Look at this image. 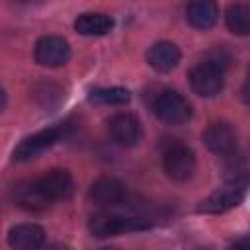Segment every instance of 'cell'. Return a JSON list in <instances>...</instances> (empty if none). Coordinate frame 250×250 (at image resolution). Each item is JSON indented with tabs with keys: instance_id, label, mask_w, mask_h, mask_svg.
Instances as JSON below:
<instances>
[{
	"instance_id": "obj_18",
	"label": "cell",
	"mask_w": 250,
	"mask_h": 250,
	"mask_svg": "<svg viewBox=\"0 0 250 250\" xmlns=\"http://www.w3.org/2000/svg\"><path fill=\"white\" fill-rule=\"evenodd\" d=\"M90 100L105 105H121L131 100L129 90L119 88V86H109V88H94L90 90Z\"/></svg>"
},
{
	"instance_id": "obj_9",
	"label": "cell",
	"mask_w": 250,
	"mask_h": 250,
	"mask_svg": "<svg viewBox=\"0 0 250 250\" xmlns=\"http://www.w3.org/2000/svg\"><path fill=\"white\" fill-rule=\"evenodd\" d=\"M244 197V188L234 184H227L223 188H219L217 191H213L209 197H205L199 205L197 211L199 213H225L232 207H236Z\"/></svg>"
},
{
	"instance_id": "obj_1",
	"label": "cell",
	"mask_w": 250,
	"mask_h": 250,
	"mask_svg": "<svg viewBox=\"0 0 250 250\" xmlns=\"http://www.w3.org/2000/svg\"><path fill=\"white\" fill-rule=\"evenodd\" d=\"M225 70L227 59H223L221 53H213L201 62H197L189 72V84L193 92L203 98L217 96L225 86Z\"/></svg>"
},
{
	"instance_id": "obj_22",
	"label": "cell",
	"mask_w": 250,
	"mask_h": 250,
	"mask_svg": "<svg viewBox=\"0 0 250 250\" xmlns=\"http://www.w3.org/2000/svg\"><path fill=\"white\" fill-rule=\"evenodd\" d=\"M100 250H115V248H109V246H105V248H100Z\"/></svg>"
},
{
	"instance_id": "obj_20",
	"label": "cell",
	"mask_w": 250,
	"mask_h": 250,
	"mask_svg": "<svg viewBox=\"0 0 250 250\" xmlns=\"http://www.w3.org/2000/svg\"><path fill=\"white\" fill-rule=\"evenodd\" d=\"M41 250H68V246H66V244H61V242H53V244L43 246Z\"/></svg>"
},
{
	"instance_id": "obj_6",
	"label": "cell",
	"mask_w": 250,
	"mask_h": 250,
	"mask_svg": "<svg viewBox=\"0 0 250 250\" xmlns=\"http://www.w3.org/2000/svg\"><path fill=\"white\" fill-rule=\"evenodd\" d=\"M61 139V129L59 127H49L43 131H37L29 137H25L16 148H14V160L18 162H27L37 158L41 152H45L47 148H51L57 141Z\"/></svg>"
},
{
	"instance_id": "obj_13",
	"label": "cell",
	"mask_w": 250,
	"mask_h": 250,
	"mask_svg": "<svg viewBox=\"0 0 250 250\" xmlns=\"http://www.w3.org/2000/svg\"><path fill=\"white\" fill-rule=\"evenodd\" d=\"M14 199L20 207L27 209V211H43L51 205V201L45 197V193L41 191L37 180H25L20 182L14 188Z\"/></svg>"
},
{
	"instance_id": "obj_7",
	"label": "cell",
	"mask_w": 250,
	"mask_h": 250,
	"mask_svg": "<svg viewBox=\"0 0 250 250\" xmlns=\"http://www.w3.org/2000/svg\"><path fill=\"white\" fill-rule=\"evenodd\" d=\"M33 57L41 66H61L70 59L68 41L59 35H45L35 43Z\"/></svg>"
},
{
	"instance_id": "obj_19",
	"label": "cell",
	"mask_w": 250,
	"mask_h": 250,
	"mask_svg": "<svg viewBox=\"0 0 250 250\" xmlns=\"http://www.w3.org/2000/svg\"><path fill=\"white\" fill-rule=\"evenodd\" d=\"M229 250H250V246H248V240L246 238H240L238 242H234L232 246H229Z\"/></svg>"
},
{
	"instance_id": "obj_16",
	"label": "cell",
	"mask_w": 250,
	"mask_h": 250,
	"mask_svg": "<svg viewBox=\"0 0 250 250\" xmlns=\"http://www.w3.org/2000/svg\"><path fill=\"white\" fill-rule=\"evenodd\" d=\"M113 27V20L107 14H100V12H88L76 18L74 21V29L80 35H105L109 33Z\"/></svg>"
},
{
	"instance_id": "obj_4",
	"label": "cell",
	"mask_w": 250,
	"mask_h": 250,
	"mask_svg": "<svg viewBox=\"0 0 250 250\" xmlns=\"http://www.w3.org/2000/svg\"><path fill=\"white\" fill-rule=\"evenodd\" d=\"M154 113L168 125H182L191 117V105L182 94L164 90L154 100Z\"/></svg>"
},
{
	"instance_id": "obj_12",
	"label": "cell",
	"mask_w": 250,
	"mask_h": 250,
	"mask_svg": "<svg viewBox=\"0 0 250 250\" xmlns=\"http://www.w3.org/2000/svg\"><path fill=\"white\" fill-rule=\"evenodd\" d=\"M127 188L121 180L113 176H102L98 178L90 188V199L98 205H117L125 199Z\"/></svg>"
},
{
	"instance_id": "obj_10",
	"label": "cell",
	"mask_w": 250,
	"mask_h": 250,
	"mask_svg": "<svg viewBox=\"0 0 250 250\" xmlns=\"http://www.w3.org/2000/svg\"><path fill=\"white\" fill-rule=\"evenodd\" d=\"M8 244L12 250H41L45 246V230L35 223H20L10 229Z\"/></svg>"
},
{
	"instance_id": "obj_15",
	"label": "cell",
	"mask_w": 250,
	"mask_h": 250,
	"mask_svg": "<svg viewBox=\"0 0 250 250\" xmlns=\"http://www.w3.org/2000/svg\"><path fill=\"white\" fill-rule=\"evenodd\" d=\"M186 18H188V21L193 27H197V29H209V27L215 25V21L219 18V8L211 0H197V2L188 4Z\"/></svg>"
},
{
	"instance_id": "obj_3",
	"label": "cell",
	"mask_w": 250,
	"mask_h": 250,
	"mask_svg": "<svg viewBox=\"0 0 250 250\" xmlns=\"http://www.w3.org/2000/svg\"><path fill=\"white\" fill-rule=\"evenodd\" d=\"M150 227L146 219L141 217H121L115 213H98L90 219L88 229L94 236L105 238V236H115L119 232H129V230H141Z\"/></svg>"
},
{
	"instance_id": "obj_5",
	"label": "cell",
	"mask_w": 250,
	"mask_h": 250,
	"mask_svg": "<svg viewBox=\"0 0 250 250\" xmlns=\"http://www.w3.org/2000/svg\"><path fill=\"white\" fill-rule=\"evenodd\" d=\"M203 141L211 152H215L219 156H230V154H234V150L238 146V133L230 123L217 121L205 129Z\"/></svg>"
},
{
	"instance_id": "obj_11",
	"label": "cell",
	"mask_w": 250,
	"mask_h": 250,
	"mask_svg": "<svg viewBox=\"0 0 250 250\" xmlns=\"http://www.w3.org/2000/svg\"><path fill=\"white\" fill-rule=\"evenodd\" d=\"M37 184L51 203L57 199H68L74 191V180L66 170H51L37 178Z\"/></svg>"
},
{
	"instance_id": "obj_21",
	"label": "cell",
	"mask_w": 250,
	"mask_h": 250,
	"mask_svg": "<svg viewBox=\"0 0 250 250\" xmlns=\"http://www.w3.org/2000/svg\"><path fill=\"white\" fill-rule=\"evenodd\" d=\"M4 105H6V92H4V88L0 86V111L4 109Z\"/></svg>"
},
{
	"instance_id": "obj_14",
	"label": "cell",
	"mask_w": 250,
	"mask_h": 250,
	"mask_svg": "<svg viewBox=\"0 0 250 250\" xmlns=\"http://www.w3.org/2000/svg\"><path fill=\"white\" fill-rule=\"evenodd\" d=\"M180 57H182L180 49L172 41H158L146 53L148 64L158 72H170L172 68H176V64L180 62Z\"/></svg>"
},
{
	"instance_id": "obj_2",
	"label": "cell",
	"mask_w": 250,
	"mask_h": 250,
	"mask_svg": "<svg viewBox=\"0 0 250 250\" xmlns=\"http://www.w3.org/2000/svg\"><path fill=\"white\" fill-rule=\"evenodd\" d=\"M162 166L168 178L176 182H186L195 172L193 150L180 141H170L162 148Z\"/></svg>"
},
{
	"instance_id": "obj_8",
	"label": "cell",
	"mask_w": 250,
	"mask_h": 250,
	"mask_svg": "<svg viewBox=\"0 0 250 250\" xmlns=\"http://www.w3.org/2000/svg\"><path fill=\"white\" fill-rule=\"evenodd\" d=\"M107 133L117 146H135L141 139V123L133 113H115L107 121Z\"/></svg>"
},
{
	"instance_id": "obj_17",
	"label": "cell",
	"mask_w": 250,
	"mask_h": 250,
	"mask_svg": "<svg viewBox=\"0 0 250 250\" xmlns=\"http://www.w3.org/2000/svg\"><path fill=\"white\" fill-rule=\"evenodd\" d=\"M227 27L236 35H246L250 31V8L246 4H230L225 14Z\"/></svg>"
}]
</instances>
